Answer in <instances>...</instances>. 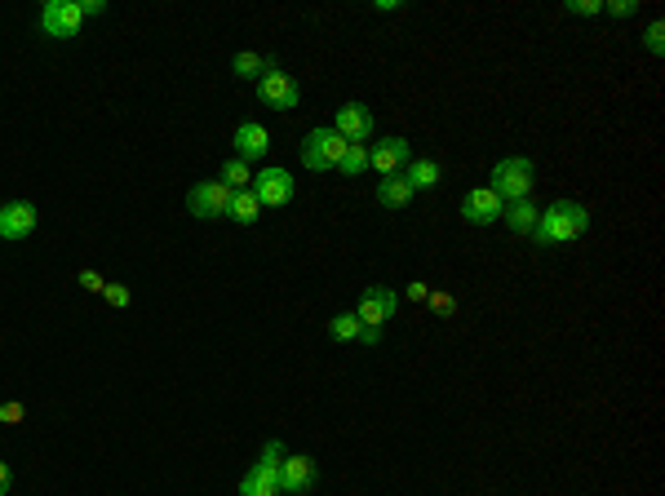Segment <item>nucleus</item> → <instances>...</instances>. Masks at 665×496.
I'll return each mask as SVG.
<instances>
[{
  "instance_id": "1",
  "label": "nucleus",
  "mask_w": 665,
  "mask_h": 496,
  "mask_svg": "<svg viewBox=\"0 0 665 496\" xmlns=\"http://www.w3.org/2000/svg\"><path fill=\"white\" fill-rule=\"evenodd\" d=\"M590 231V209L577 200H555L550 209H541L537 226H532V240L541 248H559V244H572Z\"/></svg>"
},
{
  "instance_id": "2",
  "label": "nucleus",
  "mask_w": 665,
  "mask_h": 496,
  "mask_svg": "<svg viewBox=\"0 0 665 496\" xmlns=\"http://www.w3.org/2000/svg\"><path fill=\"white\" fill-rule=\"evenodd\" d=\"M532 182H537V169H532L528 155H506V160L493 164L488 191H497L501 204H515V200H532Z\"/></svg>"
},
{
  "instance_id": "3",
  "label": "nucleus",
  "mask_w": 665,
  "mask_h": 496,
  "mask_svg": "<svg viewBox=\"0 0 665 496\" xmlns=\"http://www.w3.org/2000/svg\"><path fill=\"white\" fill-rule=\"evenodd\" d=\"M284 443L280 439H271L262 448V457L249 465V474L240 479V496H284V488H280V465H284Z\"/></svg>"
},
{
  "instance_id": "4",
  "label": "nucleus",
  "mask_w": 665,
  "mask_h": 496,
  "mask_svg": "<svg viewBox=\"0 0 665 496\" xmlns=\"http://www.w3.org/2000/svg\"><path fill=\"white\" fill-rule=\"evenodd\" d=\"M346 147H351V142H346L342 133H333V124H320V129H311L302 138V164L311 173H329V169L342 164Z\"/></svg>"
},
{
  "instance_id": "5",
  "label": "nucleus",
  "mask_w": 665,
  "mask_h": 496,
  "mask_svg": "<svg viewBox=\"0 0 665 496\" xmlns=\"http://www.w3.org/2000/svg\"><path fill=\"white\" fill-rule=\"evenodd\" d=\"M80 27H85L80 0H45V9H40V31H45L49 40H71V36H80Z\"/></svg>"
},
{
  "instance_id": "6",
  "label": "nucleus",
  "mask_w": 665,
  "mask_h": 496,
  "mask_svg": "<svg viewBox=\"0 0 665 496\" xmlns=\"http://www.w3.org/2000/svg\"><path fill=\"white\" fill-rule=\"evenodd\" d=\"M227 209H231V191L218 178L196 182L187 191V213L200 217V222H218V217H227Z\"/></svg>"
},
{
  "instance_id": "7",
  "label": "nucleus",
  "mask_w": 665,
  "mask_h": 496,
  "mask_svg": "<svg viewBox=\"0 0 665 496\" xmlns=\"http://www.w3.org/2000/svg\"><path fill=\"white\" fill-rule=\"evenodd\" d=\"M258 102H262V107H271V111H293L302 102V85L284 67H275V71H266V76L258 80Z\"/></svg>"
},
{
  "instance_id": "8",
  "label": "nucleus",
  "mask_w": 665,
  "mask_h": 496,
  "mask_svg": "<svg viewBox=\"0 0 665 496\" xmlns=\"http://www.w3.org/2000/svg\"><path fill=\"white\" fill-rule=\"evenodd\" d=\"M395 306H399V293L395 288H386V284H368L364 293H360V324L364 328H386L395 319Z\"/></svg>"
},
{
  "instance_id": "9",
  "label": "nucleus",
  "mask_w": 665,
  "mask_h": 496,
  "mask_svg": "<svg viewBox=\"0 0 665 496\" xmlns=\"http://www.w3.org/2000/svg\"><path fill=\"white\" fill-rule=\"evenodd\" d=\"M293 173L289 169H262V173H253V195H258V204L262 209H284V204L293 200Z\"/></svg>"
},
{
  "instance_id": "10",
  "label": "nucleus",
  "mask_w": 665,
  "mask_h": 496,
  "mask_svg": "<svg viewBox=\"0 0 665 496\" xmlns=\"http://www.w3.org/2000/svg\"><path fill=\"white\" fill-rule=\"evenodd\" d=\"M408 160H413V147H408V138H399V133H391V138H382V142H373V147H368V169H377L382 178L404 173Z\"/></svg>"
},
{
  "instance_id": "11",
  "label": "nucleus",
  "mask_w": 665,
  "mask_h": 496,
  "mask_svg": "<svg viewBox=\"0 0 665 496\" xmlns=\"http://www.w3.org/2000/svg\"><path fill=\"white\" fill-rule=\"evenodd\" d=\"M373 129H377V120H373V111L364 107V102H346V107H337V116H333V133H342L346 142H364L373 138Z\"/></svg>"
},
{
  "instance_id": "12",
  "label": "nucleus",
  "mask_w": 665,
  "mask_h": 496,
  "mask_svg": "<svg viewBox=\"0 0 665 496\" xmlns=\"http://www.w3.org/2000/svg\"><path fill=\"white\" fill-rule=\"evenodd\" d=\"M40 213L32 200H14V204H0V240H27L36 231Z\"/></svg>"
},
{
  "instance_id": "13",
  "label": "nucleus",
  "mask_w": 665,
  "mask_h": 496,
  "mask_svg": "<svg viewBox=\"0 0 665 496\" xmlns=\"http://www.w3.org/2000/svg\"><path fill=\"white\" fill-rule=\"evenodd\" d=\"M231 147H235V160L253 164L271 151V133H266V124H258V120H244V124H235Z\"/></svg>"
},
{
  "instance_id": "14",
  "label": "nucleus",
  "mask_w": 665,
  "mask_h": 496,
  "mask_svg": "<svg viewBox=\"0 0 665 496\" xmlns=\"http://www.w3.org/2000/svg\"><path fill=\"white\" fill-rule=\"evenodd\" d=\"M280 488L289 496H302L315 488V461L306 457V452H289L280 465Z\"/></svg>"
},
{
  "instance_id": "15",
  "label": "nucleus",
  "mask_w": 665,
  "mask_h": 496,
  "mask_svg": "<svg viewBox=\"0 0 665 496\" xmlns=\"http://www.w3.org/2000/svg\"><path fill=\"white\" fill-rule=\"evenodd\" d=\"M501 213H506V204H501L497 191H488V186H475V191L466 195V204H462V217L470 226H493Z\"/></svg>"
},
{
  "instance_id": "16",
  "label": "nucleus",
  "mask_w": 665,
  "mask_h": 496,
  "mask_svg": "<svg viewBox=\"0 0 665 496\" xmlns=\"http://www.w3.org/2000/svg\"><path fill=\"white\" fill-rule=\"evenodd\" d=\"M399 178L413 186V191H435L444 182V169H439V160H408V169Z\"/></svg>"
},
{
  "instance_id": "17",
  "label": "nucleus",
  "mask_w": 665,
  "mask_h": 496,
  "mask_svg": "<svg viewBox=\"0 0 665 496\" xmlns=\"http://www.w3.org/2000/svg\"><path fill=\"white\" fill-rule=\"evenodd\" d=\"M413 195L417 191L404 178H399V173H391V178L377 182V204H382V209H408V204H413Z\"/></svg>"
},
{
  "instance_id": "18",
  "label": "nucleus",
  "mask_w": 665,
  "mask_h": 496,
  "mask_svg": "<svg viewBox=\"0 0 665 496\" xmlns=\"http://www.w3.org/2000/svg\"><path fill=\"white\" fill-rule=\"evenodd\" d=\"M537 217L541 209L532 200H515V204H506V213H501V222H506V231L510 235H532V226H537Z\"/></svg>"
},
{
  "instance_id": "19",
  "label": "nucleus",
  "mask_w": 665,
  "mask_h": 496,
  "mask_svg": "<svg viewBox=\"0 0 665 496\" xmlns=\"http://www.w3.org/2000/svg\"><path fill=\"white\" fill-rule=\"evenodd\" d=\"M275 67H280V62H275V58H262V54H253V49H240V54L231 58V71H235L240 80H262L266 71H275Z\"/></svg>"
},
{
  "instance_id": "20",
  "label": "nucleus",
  "mask_w": 665,
  "mask_h": 496,
  "mask_svg": "<svg viewBox=\"0 0 665 496\" xmlns=\"http://www.w3.org/2000/svg\"><path fill=\"white\" fill-rule=\"evenodd\" d=\"M227 217L235 226H253L262 217V204H258V195H253V186L249 191H231V209H227Z\"/></svg>"
},
{
  "instance_id": "21",
  "label": "nucleus",
  "mask_w": 665,
  "mask_h": 496,
  "mask_svg": "<svg viewBox=\"0 0 665 496\" xmlns=\"http://www.w3.org/2000/svg\"><path fill=\"white\" fill-rule=\"evenodd\" d=\"M218 182L227 186V191H249V186H253V169H249L244 160H235V155H231V160L218 169Z\"/></svg>"
},
{
  "instance_id": "22",
  "label": "nucleus",
  "mask_w": 665,
  "mask_h": 496,
  "mask_svg": "<svg viewBox=\"0 0 665 496\" xmlns=\"http://www.w3.org/2000/svg\"><path fill=\"white\" fill-rule=\"evenodd\" d=\"M360 333H364V324H360L355 310H337V315L329 319V337L333 341H360Z\"/></svg>"
},
{
  "instance_id": "23",
  "label": "nucleus",
  "mask_w": 665,
  "mask_h": 496,
  "mask_svg": "<svg viewBox=\"0 0 665 496\" xmlns=\"http://www.w3.org/2000/svg\"><path fill=\"white\" fill-rule=\"evenodd\" d=\"M368 169V147H360V142H351L342 155V164H337V173H346V178H360V173Z\"/></svg>"
},
{
  "instance_id": "24",
  "label": "nucleus",
  "mask_w": 665,
  "mask_h": 496,
  "mask_svg": "<svg viewBox=\"0 0 665 496\" xmlns=\"http://www.w3.org/2000/svg\"><path fill=\"white\" fill-rule=\"evenodd\" d=\"M102 297H107V306H116V310H129L133 306L129 284H107V288H102Z\"/></svg>"
},
{
  "instance_id": "25",
  "label": "nucleus",
  "mask_w": 665,
  "mask_h": 496,
  "mask_svg": "<svg viewBox=\"0 0 665 496\" xmlns=\"http://www.w3.org/2000/svg\"><path fill=\"white\" fill-rule=\"evenodd\" d=\"M564 14L595 18V14H603V0H564Z\"/></svg>"
},
{
  "instance_id": "26",
  "label": "nucleus",
  "mask_w": 665,
  "mask_h": 496,
  "mask_svg": "<svg viewBox=\"0 0 665 496\" xmlns=\"http://www.w3.org/2000/svg\"><path fill=\"white\" fill-rule=\"evenodd\" d=\"M643 45H648L652 58H661L665 54V23H652L648 31H643Z\"/></svg>"
},
{
  "instance_id": "27",
  "label": "nucleus",
  "mask_w": 665,
  "mask_h": 496,
  "mask_svg": "<svg viewBox=\"0 0 665 496\" xmlns=\"http://www.w3.org/2000/svg\"><path fill=\"white\" fill-rule=\"evenodd\" d=\"M76 284L85 288V293H98V297H102V288H107V279H102V275L94 271V266H85V271L76 275Z\"/></svg>"
},
{
  "instance_id": "28",
  "label": "nucleus",
  "mask_w": 665,
  "mask_h": 496,
  "mask_svg": "<svg viewBox=\"0 0 665 496\" xmlns=\"http://www.w3.org/2000/svg\"><path fill=\"white\" fill-rule=\"evenodd\" d=\"M18 421H23V403L5 399V403H0V426H18Z\"/></svg>"
},
{
  "instance_id": "29",
  "label": "nucleus",
  "mask_w": 665,
  "mask_h": 496,
  "mask_svg": "<svg viewBox=\"0 0 665 496\" xmlns=\"http://www.w3.org/2000/svg\"><path fill=\"white\" fill-rule=\"evenodd\" d=\"M634 0H603V14H612V18H630L634 14Z\"/></svg>"
},
{
  "instance_id": "30",
  "label": "nucleus",
  "mask_w": 665,
  "mask_h": 496,
  "mask_svg": "<svg viewBox=\"0 0 665 496\" xmlns=\"http://www.w3.org/2000/svg\"><path fill=\"white\" fill-rule=\"evenodd\" d=\"M426 306H431L435 310V315H453V297H448V293H431V297H426Z\"/></svg>"
},
{
  "instance_id": "31",
  "label": "nucleus",
  "mask_w": 665,
  "mask_h": 496,
  "mask_svg": "<svg viewBox=\"0 0 665 496\" xmlns=\"http://www.w3.org/2000/svg\"><path fill=\"white\" fill-rule=\"evenodd\" d=\"M426 297H431V288H426L422 279H417V284H408V302H426Z\"/></svg>"
},
{
  "instance_id": "32",
  "label": "nucleus",
  "mask_w": 665,
  "mask_h": 496,
  "mask_svg": "<svg viewBox=\"0 0 665 496\" xmlns=\"http://www.w3.org/2000/svg\"><path fill=\"white\" fill-rule=\"evenodd\" d=\"M80 9H85V18H94V14H107V0H80Z\"/></svg>"
},
{
  "instance_id": "33",
  "label": "nucleus",
  "mask_w": 665,
  "mask_h": 496,
  "mask_svg": "<svg viewBox=\"0 0 665 496\" xmlns=\"http://www.w3.org/2000/svg\"><path fill=\"white\" fill-rule=\"evenodd\" d=\"M14 488V470H9V461H0V496Z\"/></svg>"
},
{
  "instance_id": "34",
  "label": "nucleus",
  "mask_w": 665,
  "mask_h": 496,
  "mask_svg": "<svg viewBox=\"0 0 665 496\" xmlns=\"http://www.w3.org/2000/svg\"><path fill=\"white\" fill-rule=\"evenodd\" d=\"M360 341H364V346H382V328H364Z\"/></svg>"
},
{
  "instance_id": "35",
  "label": "nucleus",
  "mask_w": 665,
  "mask_h": 496,
  "mask_svg": "<svg viewBox=\"0 0 665 496\" xmlns=\"http://www.w3.org/2000/svg\"><path fill=\"white\" fill-rule=\"evenodd\" d=\"M377 9H382V14H399V9H404V0H377Z\"/></svg>"
}]
</instances>
